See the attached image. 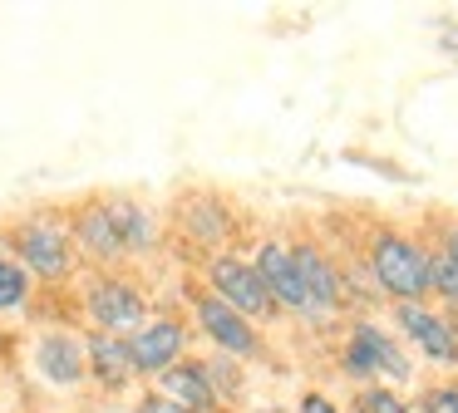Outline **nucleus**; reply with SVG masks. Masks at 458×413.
Returning a JSON list of instances; mask_svg holds the SVG:
<instances>
[{"label":"nucleus","mask_w":458,"mask_h":413,"mask_svg":"<svg viewBox=\"0 0 458 413\" xmlns=\"http://www.w3.org/2000/svg\"><path fill=\"white\" fill-rule=\"evenodd\" d=\"M369 281L394 305H424L428 300V246L399 226H379L365 241Z\"/></svg>","instance_id":"f257e3e1"},{"label":"nucleus","mask_w":458,"mask_h":413,"mask_svg":"<svg viewBox=\"0 0 458 413\" xmlns=\"http://www.w3.org/2000/svg\"><path fill=\"white\" fill-rule=\"evenodd\" d=\"M11 251H15V261L25 266L30 281H35V275H40V281H70L74 266H80L64 222H60V216H50V212L21 216V222L11 226Z\"/></svg>","instance_id":"f03ea898"},{"label":"nucleus","mask_w":458,"mask_h":413,"mask_svg":"<svg viewBox=\"0 0 458 413\" xmlns=\"http://www.w3.org/2000/svg\"><path fill=\"white\" fill-rule=\"evenodd\" d=\"M340 369L350 374L355 384H409L414 379V364H409V354L399 350V340L385 330V324L375 320H355L345 334V350H340Z\"/></svg>","instance_id":"7ed1b4c3"},{"label":"nucleus","mask_w":458,"mask_h":413,"mask_svg":"<svg viewBox=\"0 0 458 413\" xmlns=\"http://www.w3.org/2000/svg\"><path fill=\"white\" fill-rule=\"evenodd\" d=\"M84 315H89L94 330H104V334H133L148 320V295H143V285L129 281V275L99 271L84 285Z\"/></svg>","instance_id":"20e7f679"},{"label":"nucleus","mask_w":458,"mask_h":413,"mask_svg":"<svg viewBox=\"0 0 458 413\" xmlns=\"http://www.w3.org/2000/svg\"><path fill=\"white\" fill-rule=\"evenodd\" d=\"M202 275H208V291L217 295L222 305H232V310L242 315V320H271L276 315V300L267 295V285H261V275L251 271V261H242V256L232 251H217L202 261Z\"/></svg>","instance_id":"39448f33"},{"label":"nucleus","mask_w":458,"mask_h":413,"mask_svg":"<svg viewBox=\"0 0 458 413\" xmlns=\"http://www.w3.org/2000/svg\"><path fill=\"white\" fill-rule=\"evenodd\" d=\"M188 300H192L198 330L217 344V354H227V359H257L261 354V330L251 320H242L232 305H222L208 285H188Z\"/></svg>","instance_id":"423d86ee"},{"label":"nucleus","mask_w":458,"mask_h":413,"mask_svg":"<svg viewBox=\"0 0 458 413\" xmlns=\"http://www.w3.org/2000/svg\"><path fill=\"white\" fill-rule=\"evenodd\" d=\"M173 222H178V232L188 236L192 246H202V251H212V256L237 236V212H232V202L222 192H208V187L182 192L178 206H173Z\"/></svg>","instance_id":"0eeeda50"},{"label":"nucleus","mask_w":458,"mask_h":413,"mask_svg":"<svg viewBox=\"0 0 458 413\" xmlns=\"http://www.w3.org/2000/svg\"><path fill=\"white\" fill-rule=\"evenodd\" d=\"M129 340V359L139 379H158L163 369H173L178 359H188V324L178 315H148Z\"/></svg>","instance_id":"6e6552de"},{"label":"nucleus","mask_w":458,"mask_h":413,"mask_svg":"<svg viewBox=\"0 0 458 413\" xmlns=\"http://www.w3.org/2000/svg\"><path fill=\"white\" fill-rule=\"evenodd\" d=\"M64 232H70L74 241V256H84L89 266H99V271H114V266L123 261V241L119 232H114L109 222V206H104V192L99 197H84V202L70 206V222H64Z\"/></svg>","instance_id":"1a4fd4ad"},{"label":"nucleus","mask_w":458,"mask_h":413,"mask_svg":"<svg viewBox=\"0 0 458 413\" xmlns=\"http://www.w3.org/2000/svg\"><path fill=\"white\" fill-rule=\"evenodd\" d=\"M251 271L261 275V285H267V295L276 300V310L310 315V320H316V310H310V300H306V285H301V275H296V261H291V246L286 241L267 236V241L257 246V256H251Z\"/></svg>","instance_id":"9d476101"},{"label":"nucleus","mask_w":458,"mask_h":413,"mask_svg":"<svg viewBox=\"0 0 458 413\" xmlns=\"http://www.w3.org/2000/svg\"><path fill=\"white\" fill-rule=\"evenodd\" d=\"M394 324L404 330V340L414 344L424 359L458 364V330H454L448 315H434L428 305H394Z\"/></svg>","instance_id":"9b49d317"},{"label":"nucleus","mask_w":458,"mask_h":413,"mask_svg":"<svg viewBox=\"0 0 458 413\" xmlns=\"http://www.w3.org/2000/svg\"><path fill=\"white\" fill-rule=\"evenodd\" d=\"M35 374L55 389H80L89 374H84V340L70 330H45L35 340V354H30Z\"/></svg>","instance_id":"f8f14e48"},{"label":"nucleus","mask_w":458,"mask_h":413,"mask_svg":"<svg viewBox=\"0 0 458 413\" xmlns=\"http://www.w3.org/2000/svg\"><path fill=\"white\" fill-rule=\"evenodd\" d=\"M286 246H291V261H296V275H301V285H306V300H310V310H316V320L330 310H340L345 291H340L335 261H330L316 241H286Z\"/></svg>","instance_id":"ddd939ff"},{"label":"nucleus","mask_w":458,"mask_h":413,"mask_svg":"<svg viewBox=\"0 0 458 413\" xmlns=\"http://www.w3.org/2000/svg\"><path fill=\"white\" fill-rule=\"evenodd\" d=\"M84 374H89L104 393L129 389V384L139 379V374H133V359H129V340H123V334L89 330L84 334Z\"/></svg>","instance_id":"4468645a"},{"label":"nucleus","mask_w":458,"mask_h":413,"mask_svg":"<svg viewBox=\"0 0 458 413\" xmlns=\"http://www.w3.org/2000/svg\"><path fill=\"white\" fill-rule=\"evenodd\" d=\"M153 393H163L168 403H178V409L188 413H217V393H212L208 374H202V359H178L173 369H163L158 379H153Z\"/></svg>","instance_id":"2eb2a0df"},{"label":"nucleus","mask_w":458,"mask_h":413,"mask_svg":"<svg viewBox=\"0 0 458 413\" xmlns=\"http://www.w3.org/2000/svg\"><path fill=\"white\" fill-rule=\"evenodd\" d=\"M104 206H109V222H114V232H119V241H123V251H129V256L133 251H148V246L158 241V216H153L139 197L104 192Z\"/></svg>","instance_id":"dca6fc26"},{"label":"nucleus","mask_w":458,"mask_h":413,"mask_svg":"<svg viewBox=\"0 0 458 413\" xmlns=\"http://www.w3.org/2000/svg\"><path fill=\"white\" fill-rule=\"evenodd\" d=\"M202 374H208V384H212V393H217V403H222V399H242V389H247V379H242L237 359H227V354H212V359H202Z\"/></svg>","instance_id":"f3484780"},{"label":"nucleus","mask_w":458,"mask_h":413,"mask_svg":"<svg viewBox=\"0 0 458 413\" xmlns=\"http://www.w3.org/2000/svg\"><path fill=\"white\" fill-rule=\"evenodd\" d=\"M30 300V275L15 256H0V315L5 310H21Z\"/></svg>","instance_id":"a211bd4d"},{"label":"nucleus","mask_w":458,"mask_h":413,"mask_svg":"<svg viewBox=\"0 0 458 413\" xmlns=\"http://www.w3.org/2000/svg\"><path fill=\"white\" fill-rule=\"evenodd\" d=\"M350 409H355V413H414V409H409V399H399L389 384H360Z\"/></svg>","instance_id":"6ab92c4d"},{"label":"nucleus","mask_w":458,"mask_h":413,"mask_svg":"<svg viewBox=\"0 0 458 413\" xmlns=\"http://www.w3.org/2000/svg\"><path fill=\"white\" fill-rule=\"evenodd\" d=\"M428 295L458 305V266L444 251H434V246H428Z\"/></svg>","instance_id":"aec40b11"},{"label":"nucleus","mask_w":458,"mask_h":413,"mask_svg":"<svg viewBox=\"0 0 458 413\" xmlns=\"http://www.w3.org/2000/svg\"><path fill=\"white\" fill-rule=\"evenodd\" d=\"M409 409H414V413H458V379L419 389V399L409 403Z\"/></svg>","instance_id":"412c9836"},{"label":"nucleus","mask_w":458,"mask_h":413,"mask_svg":"<svg viewBox=\"0 0 458 413\" xmlns=\"http://www.w3.org/2000/svg\"><path fill=\"white\" fill-rule=\"evenodd\" d=\"M139 413H188V409H178V403H168V399H163V393H143V399H139Z\"/></svg>","instance_id":"4be33fe9"},{"label":"nucleus","mask_w":458,"mask_h":413,"mask_svg":"<svg viewBox=\"0 0 458 413\" xmlns=\"http://www.w3.org/2000/svg\"><path fill=\"white\" fill-rule=\"evenodd\" d=\"M301 413H340V409L326 399V393H316V389H310V393H301Z\"/></svg>","instance_id":"5701e85b"},{"label":"nucleus","mask_w":458,"mask_h":413,"mask_svg":"<svg viewBox=\"0 0 458 413\" xmlns=\"http://www.w3.org/2000/svg\"><path fill=\"white\" fill-rule=\"evenodd\" d=\"M434 251H444V256H448V261H454V266H458V222H444V241H438V246H434Z\"/></svg>","instance_id":"b1692460"},{"label":"nucleus","mask_w":458,"mask_h":413,"mask_svg":"<svg viewBox=\"0 0 458 413\" xmlns=\"http://www.w3.org/2000/svg\"><path fill=\"white\" fill-rule=\"evenodd\" d=\"M438 45H444V55H448V59H458V25H454V20H448V25L438 30Z\"/></svg>","instance_id":"393cba45"}]
</instances>
